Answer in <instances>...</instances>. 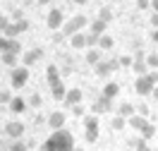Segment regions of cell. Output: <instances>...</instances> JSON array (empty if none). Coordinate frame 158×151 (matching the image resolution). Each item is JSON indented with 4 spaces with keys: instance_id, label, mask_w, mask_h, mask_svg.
I'll use <instances>...</instances> for the list:
<instances>
[{
    "instance_id": "cell-1",
    "label": "cell",
    "mask_w": 158,
    "mask_h": 151,
    "mask_svg": "<svg viewBox=\"0 0 158 151\" xmlns=\"http://www.w3.org/2000/svg\"><path fill=\"white\" fill-rule=\"evenodd\" d=\"M41 149L43 151H74V137L65 127L62 130H53V134L43 141Z\"/></svg>"
},
{
    "instance_id": "cell-2",
    "label": "cell",
    "mask_w": 158,
    "mask_h": 151,
    "mask_svg": "<svg viewBox=\"0 0 158 151\" xmlns=\"http://www.w3.org/2000/svg\"><path fill=\"white\" fill-rule=\"evenodd\" d=\"M153 86H158V72H146L134 79V91L137 96H151Z\"/></svg>"
},
{
    "instance_id": "cell-3",
    "label": "cell",
    "mask_w": 158,
    "mask_h": 151,
    "mask_svg": "<svg viewBox=\"0 0 158 151\" xmlns=\"http://www.w3.org/2000/svg\"><path fill=\"white\" fill-rule=\"evenodd\" d=\"M86 24H89V17H86V15H74L69 22L62 24V36H74V34H79Z\"/></svg>"
},
{
    "instance_id": "cell-4",
    "label": "cell",
    "mask_w": 158,
    "mask_h": 151,
    "mask_svg": "<svg viewBox=\"0 0 158 151\" xmlns=\"http://www.w3.org/2000/svg\"><path fill=\"white\" fill-rule=\"evenodd\" d=\"M27 82H29V67H24V65H17L15 70L10 72V84L12 89H24L27 86Z\"/></svg>"
},
{
    "instance_id": "cell-5",
    "label": "cell",
    "mask_w": 158,
    "mask_h": 151,
    "mask_svg": "<svg viewBox=\"0 0 158 151\" xmlns=\"http://www.w3.org/2000/svg\"><path fill=\"white\" fill-rule=\"evenodd\" d=\"M94 70H96V77H108V74H113L115 70H120V62L118 58H113V60H101L94 65Z\"/></svg>"
},
{
    "instance_id": "cell-6",
    "label": "cell",
    "mask_w": 158,
    "mask_h": 151,
    "mask_svg": "<svg viewBox=\"0 0 158 151\" xmlns=\"http://www.w3.org/2000/svg\"><path fill=\"white\" fill-rule=\"evenodd\" d=\"M84 130H86V141L94 144L98 139V118L96 115H86L84 118Z\"/></svg>"
},
{
    "instance_id": "cell-7",
    "label": "cell",
    "mask_w": 158,
    "mask_h": 151,
    "mask_svg": "<svg viewBox=\"0 0 158 151\" xmlns=\"http://www.w3.org/2000/svg\"><path fill=\"white\" fill-rule=\"evenodd\" d=\"M27 29H29V22L24 19V17H19L15 24H10V27L5 29V34H2V36H7V39H17V36H19V34H24Z\"/></svg>"
},
{
    "instance_id": "cell-8",
    "label": "cell",
    "mask_w": 158,
    "mask_h": 151,
    "mask_svg": "<svg viewBox=\"0 0 158 151\" xmlns=\"http://www.w3.org/2000/svg\"><path fill=\"white\" fill-rule=\"evenodd\" d=\"M46 24H48L50 29H62V24H65V15H62V10H60V7H50Z\"/></svg>"
},
{
    "instance_id": "cell-9",
    "label": "cell",
    "mask_w": 158,
    "mask_h": 151,
    "mask_svg": "<svg viewBox=\"0 0 158 151\" xmlns=\"http://www.w3.org/2000/svg\"><path fill=\"white\" fill-rule=\"evenodd\" d=\"M24 122L22 120H10L7 125H5V134L7 137H12V139H22V134H24Z\"/></svg>"
},
{
    "instance_id": "cell-10",
    "label": "cell",
    "mask_w": 158,
    "mask_h": 151,
    "mask_svg": "<svg viewBox=\"0 0 158 151\" xmlns=\"http://www.w3.org/2000/svg\"><path fill=\"white\" fill-rule=\"evenodd\" d=\"M41 55H43V50H41V48H31V50H27V53H22V55H19V62L24 65V67H31L34 62H39Z\"/></svg>"
},
{
    "instance_id": "cell-11",
    "label": "cell",
    "mask_w": 158,
    "mask_h": 151,
    "mask_svg": "<svg viewBox=\"0 0 158 151\" xmlns=\"http://www.w3.org/2000/svg\"><path fill=\"white\" fill-rule=\"evenodd\" d=\"M65 122H67V113H62V111H53L48 115V125L53 127V130H62Z\"/></svg>"
},
{
    "instance_id": "cell-12",
    "label": "cell",
    "mask_w": 158,
    "mask_h": 151,
    "mask_svg": "<svg viewBox=\"0 0 158 151\" xmlns=\"http://www.w3.org/2000/svg\"><path fill=\"white\" fill-rule=\"evenodd\" d=\"M27 108H29V101H24L22 96H15V99L10 101V113H15V115L27 113Z\"/></svg>"
},
{
    "instance_id": "cell-13",
    "label": "cell",
    "mask_w": 158,
    "mask_h": 151,
    "mask_svg": "<svg viewBox=\"0 0 158 151\" xmlns=\"http://www.w3.org/2000/svg\"><path fill=\"white\" fill-rule=\"evenodd\" d=\"M62 103H65L67 108H72V106H79V103H81V91H79V89H67V94H65Z\"/></svg>"
},
{
    "instance_id": "cell-14",
    "label": "cell",
    "mask_w": 158,
    "mask_h": 151,
    "mask_svg": "<svg viewBox=\"0 0 158 151\" xmlns=\"http://www.w3.org/2000/svg\"><path fill=\"white\" fill-rule=\"evenodd\" d=\"M94 113H113V101L106 99V96H98L96 99V103H94Z\"/></svg>"
},
{
    "instance_id": "cell-15",
    "label": "cell",
    "mask_w": 158,
    "mask_h": 151,
    "mask_svg": "<svg viewBox=\"0 0 158 151\" xmlns=\"http://www.w3.org/2000/svg\"><path fill=\"white\" fill-rule=\"evenodd\" d=\"M118 94H120V84L118 82H108V84L103 86V91H101V96H106V99H110V101L118 99Z\"/></svg>"
},
{
    "instance_id": "cell-16",
    "label": "cell",
    "mask_w": 158,
    "mask_h": 151,
    "mask_svg": "<svg viewBox=\"0 0 158 151\" xmlns=\"http://www.w3.org/2000/svg\"><path fill=\"white\" fill-rule=\"evenodd\" d=\"M132 72H134L137 77H141V74H146V72H148L146 55H144V58H134V62H132Z\"/></svg>"
},
{
    "instance_id": "cell-17",
    "label": "cell",
    "mask_w": 158,
    "mask_h": 151,
    "mask_svg": "<svg viewBox=\"0 0 158 151\" xmlns=\"http://www.w3.org/2000/svg\"><path fill=\"white\" fill-rule=\"evenodd\" d=\"M46 79H48V84L50 86H55V84H60V70L58 67H55V65H48V67H46Z\"/></svg>"
},
{
    "instance_id": "cell-18",
    "label": "cell",
    "mask_w": 158,
    "mask_h": 151,
    "mask_svg": "<svg viewBox=\"0 0 158 151\" xmlns=\"http://www.w3.org/2000/svg\"><path fill=\"white\" fill-rule=\"evenodd\" d=\"M146 122H148V120L144 118V115H139V113H134V115H132V118L127 120V125H129V127H132L134 132H141V127H144Z\"/></svg>"
},
{
    "instance_id": "cell-19",
    "label": "cell",
    "mask_w": 158,
    "mask_h": 151,
    "mask_svg": "<svg viewBox=\"0 0 158 151\" xmlns=\"http://www.w3.org/2000/svg\"><path fill=\"white\" fill-rule=\"evenodd\" d=\"M134 113H137V108H134L132 103H127V101L118 106V115H120V118H125V120H129V118H132Z\"/></svg>"
},
{
    "instance_id": "cell-20",
    "label": "cell",
    "mask_w": 158,
    "mask_h": 151,
    "mask_svg": "<svg viewBox=\"0 0 158 151\" xmlns=\"http://www.w3.org/2000/svg\"><path fill=\"white\" fill-rule=\"evenodd\" d=\"M0 58H2V65L10 67V70H15V67L19 65V55H17V53H2Z\"/></svg>"
},
{
    "instance_id": "cell-21",
    "label": "cell",
    "mask_w": 158,
    "mask_h": 151,
    "mask_svg": "<svg viewBox=\"0 0 158 151\" xmlns=\"http://www.w3.org/2000/svg\"><path fill=\"white\" fill-rule=\"evenodd\" d=\"M158 134V130H156V125H153V122H146V125H144V127H141V132H139V137H141V139H153V137H156Z\"/></svg>"
},
{
    "instance_id": "cell-22",
    "label": "cell",
    "mask_w": 158,
    "mask_h": 151,
    "mask_svg": "<svg viewBox=\"0 0 158 151\" xmlns=\"http://www.w3.org/2000/svg\"><path fill=\"white\" fill-rule=\"evenodd\" d=\"M89 27H91V34H96V36H103L106 29H108V24H106L103 19H98V17H96L94 22H89Z\"/></svg>"
},
{
    "instance_id": "cell-23",
    "label": "cell",
    "mask_w": 158,
    "mask_h": 151,
    "mask_svg": "<svg viewBox=\"0 0 158 151\" xmlns=\"http://www.w3.org/2000/svg\"><path fill=\"white\" fill-rule=\"evenodd\" d=\"M69 43H72V48H86V34L84 31H79V34H74V36H69Z\"/></svg>"
},
{
    "instance_id": "cell-24",
    "label": "cell",
    "mask_w": 158,
    "mask_h": 151,
    "mask_svg": "<svg viewBox=\"0 0 158 151\" xmlns=\"http://www.w3.org/2000/svg\"><path fill=\"white\" fill-rule=\"evenodd\" d=\"M65 94H67V89H65V84L60 82V84H55V86H50V96L55 101H62L65 99Z\"/></svg>"
},
{
    "instance_id": "cell-25",
    "label": "cell",
    "mask_w": 158,
    "mask_h": 151,
    "mask_svg": "<svg viewBox=\"0 0 158 151\" xmlns=\"http://www.w3.org/2000/svg\"><path fill=\"white\" fill-rule=\"evenodd\" d=\"M115 46V41H113V36H108V34H103V36H98V50H110Z\"/></svg>"
},
{
    "instance_id": "cell-26",
    "label": "cell",
    "mask_w": 158,
    "mask_h": 151,
    "mask_svg": "<svg viewBox=\"0 0 158 151\" xmlns=\"http://www.w3.org/2000/svg\"><path fill=\"white\" fill-rule=\"evenodd\" d=\"M86 62H89V65L101 62V50L98 48H89V53H86Z\"/></svg>"
},
{
    "instance_id": "cell-27",
    "label": "cell",
    "mask_w": 158,
    "mask_h": 151,
    "mask_svg": "<svg viewBox=\"0 0 158 151\" xmlns=\"http://www.w3.org/2000/svg\"><path fill=\"white\" fill-rule=\"evenodd\" d=\"M110 127H113V130H125V127H127V120H125V118H120V115H115V118H113V122H110Z\"/></svg>"
},
{
    "instance_id": "cell-28",
    "label": "cell",
    "mask_w": 158,
    "mask_h": 151,
    "mask_svg": "<svg viewBox=\"0 0 158 151\" xmlns=\"http://www.w3.org/2000/svg\"><path fill=\"white\" fill-rule=\"evenodd\" d=\"M98 19H103L106 24H110V19H113V10H110V7H101V10H98Z\"/></svg>"
},
{
    "instance_id": "cell-29",
    "label": "cell",
    "mask_w": 158,
    "mask_h": 151,
    "mask_svg": "<svg viewBox=\"0 0 158 151\" xmlns=\"http://www.w3.org/2000/svg\"><path fill=\"white\" fill-rule=\"evenodd\" d=\"M146 65L158 72V53H146Z\"/></svg>"
},
{
    "instance_id": "cell-30",
    "label": "cell",
    "mask_w": 158,
    "mask_h": 151,
    "mask_svg": "<svg viewBox=\"0 0 158 151\" xmlns=\"http://www.w3.org/2000/svg\"><path fill=\"white\" fill-rule=\"evenodd\" d=\"M86 48H98V36L96 34H86Z\"/></svg>"
},
{
    "instance_id": "cell-31",
    "label": "cell",
    "mask_w": 158,
    "mask_h": 151,
    "mask_svg": "<svg viewBox=\"0 0 158 151\" xmlns=\"http://www.w3.org/2000/svg\"><path fill=\"white\" fill-rule=\"evenodd\" d=\"M15 99L10 91H0V106H10V101Z\"/></svg>"
},
{
    "instance_id": "cell-32",
    "label": "cell",
    "mask_w": 158,
    "mask_h": 151,
    "mask_svg": "<svg viewBox=\"0 0 158 151\" xmlns=\"http://www.w3.org/2000/svg\"><path fill=\"white\" fill-rule=\"evenodd\" d=\"M7 53H17V55H22V43L17 39H12L10 41V50H7Z\"/></svg>"
},
{
    "instance_id": "cell-33",
    "label": "cell",
    "mask_w": 158,
    "mask_h": 151,
    "mask_svg": "<svg viewBox=\"0 0 158 151\" xmlns=\"http://www.w3.org/2000/svg\"><path fill=\"white\" fill-rule=\"evenodd\" d=\"M10 41H12V39H7V36H0V55L10 50Z\"/></svg>"
},
{
    "instance_id": "cell-34",
    "label": "cell",
    "mask_w": 158,
    "mask_h": 151,
    "mask_svg": "<svg viewBox=\"0 0 158 151\" xmlns=\"http://www.w3.org/2000/svg\"><path fill=\"white\" fill-rule=\"evenodd\" d=\"M10 151H27V144H24L22 139H15L12 146H10Z\"/></svg>"
},
{
    "instance_id": "cell-35",
    "label": "cell",
    "mask_w": 158,
    "mask_h": 151,
    "mask_svg": "<svg viewBox=\"0 0 158 151\" xmlns=\"http://www.w3.org/2000/svg\"><path fill=\"white\" fill-rule=\"evenodd\" d=\"M120 67H132V62H134V58H129V55H122V58H118Z\"/></svg>"
},
{
    "instance_id": "cell-36",
    "label": "cell",
    "mask_w": 158,
    "mask_h": 151,
    "mask_svg": "<svg viewBox=\"0 0 158 151\" xmlns=\"http://www.w3.org/2000/svg\"><path fill=\"white\" fill-rule=\"evenodd\" d=\"M10 24H12V22H10V17H5V15H0V31H2V34H5V29H7Z\"/></svg>"
},
{
    "instance_id": "cell-37",
    "label": "cell",
    "mask_w": 158,
    "mask_h": 151,
    "mask_svg": "<svg viewBox=\"0 0 158 151\" xmlns=\"http://www.w3.org/2000/svg\"><path fill=\"white\" fill-rule=\"evenodd\" d=\"M29 106H34V108H41V96H39V94H31Z\"/></svg>"
},
{
    "instance_id": "cell-38",
    "label": "cell",
    "mask_w": 158,
    "mask_h": 151,
    "mask_svg": "<svg viewBox=\"0 0 158 151\" xmlns=\"http://www.w3.org/2000/svg\"><path fill=\"white\" fill-rule=\"evenodd\" d=\"M137 151H151V149H148V144H146V139H141V137L137 139Z\"/></svg>"
},
{
    "instance_id": "cell-39",
    "label": "cell",
    "mask_w": 158,
    "mask_h": 151,
    "mask_svg": "<svg viewBox=\"0 0 158 151\" xmlns=\"http://www.w3.org/2000/svg\"><path fill=\"white\" fill-rule=\"evenodd\" d=\"M134 108H137V113H139V115H144V118L148 115V108H146V103H139V106H134Z\"/></svg>"
},
{
    "instance_id": "cell-40",
    "label": "cell",
    "mask_w": 158,
    "mask_h": 151,
    "mask_svg": "<svg viewBox=\"0 0 158 151\" xmlns=\"http://www.w3.org/2000/svg\"><path fill=\"white\" fill-rule=\"evenodd\" d=\"M72 113H74V115H77V118H79V115H84V113H86V111H84V106L79 103V106H72Z\"/></svg>"
},
{
    "instance_id": "cell-41",
    "label": "cell",
    "mask_w": 158,
    "mask_h": 151,
    "mask_svg": "<svg viewBox=\"0 0 158 151\" xmlns=\"http://www.w3.org/2000/svg\"><path fill=\"white\" fill-rule=\"evenodd\" d=\"M137 7L139 10H146V7H151V0H137Z\"/></svg>"
},
{
    "instance_id": "cell-42",
    "label": "cell",
    "mask_w": 158,
    "mask_h": 151,
    "mask_svg": "<svg viewBox=\"0 0 158 151\" xmlns=\"http://www.w3.org/2000/svg\"><path fill=\"white\" fill-rule=\"evenodd\" d=\"M151 27H153V29H158V15H156V12H153V17H151Z\"/></svg>"
},
{
    "instance_id": "cell-43",
    "label": "cell",
    "mask_w": 158,
    "mask_h": 151,
    "mask_svg": "<svg viewBox=\"0 0 158 151\" xmlns=\"http://www.w3.org/2000/svg\"><path fill=\"white\" fill-rule=\"evenodd\" d=\"M151 41H153V43H158V29L151 31Z\"/></svg>"
},
{
    "instance_id": "cell-44",
    "label": "cell",
    "mask_w": 158,
    "mask_h": 151,
    "mask_svg": "<svg viewBox=\"0 0 158 151\" xmlns=\"http://www.w3.org/2000/svg\"><path fill=\"white\" fill-rule=\"evenodd\" d=\"M65 39V36H62V31H60V34H55V36H53V41H55V43H60V41Z\"/></svg>"
},
{
    "instance_id": "cell-45",
    "label": "cell",
    "mask_w": 158,
    "mask_h": 151,
    "mask_svg": "<svg viewBox=\"0 0 158 151\" xmlns=\"http://www.w3.org/2000/svg\"><path fill=\"white\" fill-rule=\"evenodd\" d=\"M151 7H153V12L158 15V0H151Z\"/></svg>"
},
{
    "instance_id": "cell-46",
    "label": "cell",
    "mask_w": 158,
    "mask_h": 151,
    "mask_svg": "<svg viewBox=\"0 0 158 151\" xmlns=\"http://www.w3.org/2000/svg\"><path fill=\"white\" fill-rule=\"evenodd\" d=\"M151 96H153V99L158 101V86H153V91H151Z\"/></svg>"
},
{
    "instance_id": "cell-47",
    "label": "cell",
    "mask_w": 158,
    "mask_h": 151,
    "mask_svg": "<svg viewBox=\"0 0 158 151\" xmlns=\"http://www.w3.org/2000/svg\"><path fill=\"white\" fill-rule=\"evenodd\" d=\"M72 2H74V5H86L89 0H72Z\"/></svg>"
},
{
    "instance_id": "cell-48",
    "label": "cell",
    "mask_w": 158,
    "mask_h": 151,
    "mask_svg": "<svg viewBox=\"0 0 158 151\" xmlns=\"http://www.w3.org/2000/svg\"><path fill=\"white\" fill-rule=\"evenodd\" d=\"M36 2H39V5H48L50 0H36Z\"/></svg>"
},
{
    "instance_id": "cell-49",
    "label": "cell",
    "mask_w": 158,
    "mask_h": 151,
    "mask_svg": "<svg viewBox=\"0 0 158 151\" xmlns=\"http://www.w3.org/2000/svg\"><path fill=\"white\" fill-rule=\"evenodd\" d=\"M74 151H77V149H74ZM79 151H81V149H79Z\"/></svg>"
}]
</instances>
